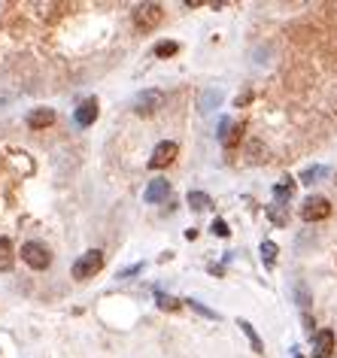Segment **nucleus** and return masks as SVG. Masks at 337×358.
Returning <instances> with one entry per match:
<instances>
[{"instance_id":"obj_17","label":"nucleus","mask_w":337,"mask_h":358,"mask_svg":"<svg viewBox=\"0 0 337 358\" xmlns=\"http://www.w3.org/2000/svg\"><path fill=\"white\" fill-rule=\"evenodd\" d=\"M210 203H213V201H210L207 192H188V207H192V209H207Z\"/></svg>"},{"instance_id":"obj_6","label":"nucleus","mask_w":337,"mask_h":358,"mask_svg":"<svg viewBox=\"0 0 337 358\" xmlns=\"http://www.w3.org/2000/svg\"><path fill=\"white\" fill-rule=\"evenodd\" d=\"M177 155H179V146L173 143V140H164V143H158L155 152H152L149 167H152V170H161V167L173 164V161H177Z\"/></svg>"},{"instance_id":"obj_7","label":"nucleus","mask_w":337,"mask_h":358,"mask_svg":"<svg viewBox=\"0 0 337 358\" xmlns=\"http://www.w3.org/2000/svg\"><path fill=\"white\" fill-rule=\"evenodd\" d=\"M334 355V331L322 328V331L313 334V349H310V358H332Z\"/></svg>"},{"instance_id":"obj_12","label":"nucleus","mask_w":337,"mask_h":358,"mask_svg":"<svg viewBox=\"0 0 337 358\" xmlns=\"http://www.w3.org/2000/svg\"><path fill=\"white\" fill-rule=\"evenodd\" d=\"M264 213H268V219L277 225V228H286V225H289V207H286V203H268V209H264Z\"/></svg>"},{"instance_id":"obj_21","label":"nucleus","mask_w":337,"mask_h":358,"mask_svg":"<svg viewBox=\"0 0 337 358\" xmlns=\"http://www.w3.org/2000/svg\"><path fill=\"white\" fill-rule=\"evenodd\" d=\"M210 231H213L216 237H228V234H231V228H228V225H225L222 219H216L213 225H210Z\"/></svg>"},{"instance_id":"obj_14","label":"nucleus","mask_w":337,"mask_h":358,"mask_svg":"<svg viewBox=\"0 0 337 358\" xmlns=\"http://www.w3.org/2000/svg\"><path fill=\"white\" fill-rule=\"evenodd\" d=\"M292 192H295V179L286 177L283 182H277V186H273V201H277V203H286V207H289Z\"/></svg>"},{"instance_id":"obj_18","label":"nucleus","mask_w":337,"mask_h":358,"mask_svg":"<svg viewBox=\"0 0 337 358\" xmlns=\"http://www.w3.org/2000/svg\"><path fill=\"white\" fill-rule=\"evenodd\" d=\"M179 52V43H173V40H161L155 46V58H171V55Z\"/></svg>"},{"instance_id":"obj_9","label":"nucleus","mask_w":337,"mask_h":358,"mask_svg":"<svg viewBox=\"0 0 337 358\" xmlns=\"http://www.w3.org/2000/svg\"><path fill=\"white\" fill-rule=\"evenodd\" d=\"M52 125H55V110H49V107H37L27 116V128L31 131H46Z\"/></svg>"},{"instance_id":"obj_15","label":"nucleus","mask_w":337,"mask_h":358,"mask_svg":"<svg viewBox=\"0 0 337 358\" xmlns=\"http://www.w3.org/2000/svg\"><path fill=\"white\" fill-rule=\"evenodd\" d=\"M240 325V331L249 337V343H252V353H264V343H262V337H258V331L252 328V322H247V319H240L237 322Z\"/></svg>"},{"instance_id":"obj_8","label":"nucleus","mask_w":337,"mask_h":358,"mask_svg":"<svg viewBox=\"0 0 337 358\" xmlns=\"http://www.w3.org/2000/svg\"><path fill=\"white\" fill-rule=\"evenodd\" d=\"M219 143L225 146V149H234L237 143H240V137H243V122H231V118H222V125H219Z\"/></svg>"},{"instance_id":"obj_23","label":"nucleus","mask_w":337,"mask_h":358,"mask_svg":"<svg viewBox=\"0 0 337 358\" xmlns=\"http://www.w3.org/2000/svg\"><path fill=\"white\" fill-rule=\"evenodd\" d=\"M140 270H143V264H134V268L122 270V273H118V277H122V279H131V277H134V273H140Z\"/></svg>"},{"instance_id":"obj_4","label":"nucleus","mask_w":337,"mask_h":358,"mask_svg":"<svg viewBox=\"0 0 337 358\" xmlns=\"http://www.w3.org/2000/svg\"><path fill=\"white\" fill-rule=\"evenodd\" d=\"M161 107H164V94H161L158 88H146L134 97V112L137 116H152V112H158Z\"/></svg>"},{"instance_id":"obj_3","label":"nucleus","mask_w":337,"mask_h":358,"mask_svg":"<svg viewBox=\"0 0 337 358\" xmlns=\"http://www.w3.org/2000/svg\"><path fill=\"white\" fill-rule=\"evenodd\" d=\"M22 261L27 264V268H34V270H46L49 264H52V252H49L43 243L31 240V243H25V246H22Z\"/></svg>"},{"instance_id":"obj_13","label":"nucleus","mask_w":337,"mask_h":358,"mask_svg":"<svg viewBox=\"0 0 337 358\" xmlns=\"http://www.w3.org/2000/svg\"><path fill=\"white\" fill-rule=\"evenodd\" d=\"M12 261H16L12 240H10V237H0V270H12Z\"/></svg>"},{"instance_id":"obj_24","label":"nucleus","mask_w":337,"mask_h":358,"mask_svg":"<svg viewBox=\"0 0 337 358\" xmlns=\"http://www.w3.org/2000/svg\"><path fill=\"white\" fill-rule=\"evenodd\" d=\"M249 101H252V91H243V94H237V101H234V103H237V107H247Z\"/></svg>"},{"instance_id":"obj_1","label":"nucleus","mask_w":337,"mask_h":358,"mask_svg":"<svg viewBox=\"0 0 337 358\" xmlns=\"http://www.w3.org/2000/svg\"><path fill=\"white\" fill-rule=\"evenodd\" d=\"M101 268H103V252L101 249H88V252H82V258H76L73 261V279L86 283V279H91L95 273H101Z\"/></svg>"},{"instance_id":"obj_2","label":"nucleus","mask_w":337,"mask_h":358,"mask_svg":"<svg viewBox=\"0 0 337 358\" xmlns=\"http://www.w3.org/2000/svg\"><path fill=\"white\" fill-rule=\"evenodd\" d=\"M164 18V6L161 3H140L134 6V25L137 31H155Z\"/></svg>"},{"instance_id":"obj_11","label":"nucleus","mask_w":337,"mask_h":358,"mask_svg":"<svg viewBox=\"0 0 337 358\" xmlns=\"http://www.w3.org/2000/svg\"><path fill=\"white\" fill-rule=\"evenodd\" d=\"M167 194H171V182L167 179H152L149 186H146V192H143V201L146 203H161V201H167Z\"/></svg>"},{"instance_id":"obj_19","label":"nucleus","mask_w":337,"mask_h":358,"mask_svg":"<svg viewBox=\"0 0 337 358\" xmlns=\"http://www.w3.org/2000/svg\"><path fill=\"white\" fill-rule=\"evenodd\" d=\"M325 167H307L304 173H301V182H304V186H313V182H319V177H325Z\"/></svg>"},{"instance_id":"obj_22","label":"nucleus","mask_w":337,"mask_h":358,"mask_svg":"<svg viewBox=\"0 0 337 358\" xmlns=\"http://www.w3.org/2000/svg\"><path fill=\"white\" fill-rule=\"evenodd\" d=\"M188 304H192L198 313H203V316H207V319H216V313H213V310H207V307H203L201 301H188Z\"/></svg>"},{"instance_id":"obj_5","label":"nucleus","mask_w":337,"mask_h":358,"mask_svg":"<svg viewBox=\"0 0 337 358\" xmlns=\"http://www.w3.org/2000/svg\"><path fill=\"white\" fill-rule=\"evenodd\" d=\"M332 216V203L325 198H307L304 207H301V219L304 222H322Z\"/></svg>"},{"instance_id":"obj_20","label":"nucleus","mask_w":337,"mask_h":358,"mask_svg":"<svg viewBox=\"0 0 337 358\" xmlns=\"http://www.w3.org/2000/svg\"><path fill=\"white\" fill-rule=\"evenodd\" d=\"M158 307H161V310H171V313H173V310H179L182 304H179L177 298H167V294H158Z\"/></svg>"},{"instance_id":"obj_16","label":"nucleus","mask_w":337,"mask_h":358,"mask_svg":"<svg viewBox=\"0 0 337 358\" xmlns=\"http://www.w3.org/2000/svg\"><path fill=\"white\" fill-rule=\"evenodd\" d=\"M258 252H262V261L264 264H268V268H273V264H277V243H273V240H264L262 243V246H258Z\"/></svg>"},{"instance_id":"obj_10","label":"nucleus","mask_w":337,"mask_h":358,"mask_svg":"<svg viewBox=\"0 0 337 358\" xmlns=\"http://www.w3.org/2000/svg\"><path fill=\"white\" fill-rule=\"evenodd\" d=\"M73 118H76V125H82V128L95 125V118H97V101H95V97H86V101L76 107Z\"/></svg>"}]
</instances>
